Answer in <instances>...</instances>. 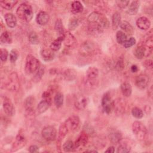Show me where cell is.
Returning a JSON list of instances; mask_svg holds the SVG:
<instances>
[{"label":"cell","mask_w":153,"mask_h":153,"mask_svg":"<svg viewBox=\"0 0 153 153\" xmlns=\"http://www.w3.org/2000/svg\"><path fill=\"white\" fill-rule=\"evenodd\" d=\"M16 14L21 20L25 22H29L32 20L33 16L32 7L26 2L22 3L16 10Z\"/></svg>","instance_id":"1"},{"label":"cell","mask_w":153,"mask_h":153,"mask_svg":"<svg viewBox=\"0 0 153 153\" xmlns=\"http://www.w3.org/2000/svg\"><path fill=\"white\" fill-rule=\"evenodd\" d=\"M87 21L89 24L97 25L102 29L108 28L109 25L108 19L98 11H93L90 13L87 17Z\"/></svg>","instance_id":"2"},{"label":"cell","mask_w":153,"mask_h":153,"mask_svg":"<svg viewBox=\"0 0 153 153\" xmlns=\"http://www.w3.org/2000/svg\"><path fill=\"white\" fill-rule=\"evenodd\" d=\"M99 70L94 66L89 67L86 72V80L85 84L90 88H95L98 84Z\"/></svg>","instance_id":"3"},{"label":"cell","mask_w":153,"mask_h":153,"mask_svg":"<svg viewBox=\"0 0 153 153\" xmlns=\"http://www.w3.org/2000/svg\"><path fill=\"white\" fill-rule=\"evenodd\" d=\"M40 68L39 60L32 54H28L26 59L25 71L27 74H30L36 72Z\"/></svg>","instance_id":"4"},{"label":"cell","mask_w":153,"mask_h":153,"mask_svg":"<svg viewBox=\"0 0 153 153\" xmlns=\"http://www.w3.org/2000/svg\"><path fill=\"white\" fill-rule=\"evenodd\" d=\"M132 131L137 139L139 140H143L147 135V129L142 123L135 121L133 123Z\"/></svg>","instance_id":"5"},{"label":"cell","mask_w":153,"mask_h":153,"mask_svg":"<svg viewBox=\"0 0 153 153\" xmlns=\"http://www.w3.org/2000/svg\"><path fill=\"white\" fill-rule=\"evenodd\" d=\"M6 88L11 92L17 91L20 88V81L18 74L16 72H11L8 76Z\"/></svg>","instance_id":"6"},{"label":"cell","mask_w":153,"mask_h":153,"mask_svg":"<svg viewBox=\"0 0 153 153\" xmlns=\"http://www.w3.org/2000/svg\"><path fill=\"white\" fill-rule=\"evenodd\" d=\"M97 50L96 44L91 41H86L81 45L80 53L85 56H91L95 54Z\"/></svg>","instance_id":"7"},{"label":"cell","mask_w":153,"mask_h":153,"mask_svg":"<svg viewBox=\"0 0 153 153\" xmlns=\"http://www.w3.org/2000/svg\"><path fill=\"white\" fill-rule=\"evenodd\" d=\"M42 137L47 141H53L56 139L57 131L55 127L51 126L44 127L41 131Z\"/></svg>","instance_id":"8"},{"label":"cell","mask_w":153,"mask_h":153,"mask_svg":"<svg viewBox=\"0 0 153 153\" xmlns=\"http://www.w3.org/2000/svg\"><path fill=\"white\" fill-rule=\"evenodd\" d=\"M26 143V138L25 135L24 134L23 132H22V130H20L19 131V133L17 134L16 139L13 144L12 146V151L15 152L17 151L22 148H23Z\"/></svg>","instance_id":"9"},{"label":"cell","mask_w":153,"mask_h":153,"mask_svg":"<svg viewBox=\"0 0 153 153\" xmlns=\"http://www.w3.org/2000/svg\"><path fill=\"white\" fill-rule=\"evenodd\" d=\"M113 102L114 100L112 99L109 93H106L103 94L102 98L101 105L103 111L107 114H110L113 110Z\"/></svg>","instance_id":"10"},{"label":"cell","mask_w":153,"mask_h":153,"mask_svg":"<svg viewBox=\"0 0 153 153\" xmlns=\"http://www.w3.org/2000/svg\"><path fill=\"white\" fill-rule=\"evenodd\" d=\"M150 81V78L148 75L142 74L136 77L135 84L138 88L144 90L148 87Z\"/></svg>","instance_id":"11"},{"label":"cell","mask_w":153,"mask_h":153,"mask_svg":"<svg viewBox=\"0 0 153 153\" xmlns=\"http://www.w3.org/2000/svg\"><path fill=\"white\" fill-rule=\"evenodd\" d=\"M152 51L140 42L134 50V55L137 59H142L144 57L149 56L152 53Z\"/></svg>","instance_id":"12"},{"label":"cell","mask_w":153,"mask_h":153,"mask_svg":"<svg viewBox=\"0 0 153 153\" xmlns=\"http://www.w3.org/2000/svg\"><path fill=\"white\" fill-rule=\"evenodd\" d=\"M65 124L67 127L69 131L76 130L79 126L80 120L77 115H72L69 117L65 122Z\"/></svg>","instance_id":"13"},{"label":"cell","mask_w":153,"mask_h":153,"mask_svg":"<svg viewBox=\"0 0 153 153\" xmlns=\"http://www.w3.org/2000/svg\"><path fill=\"white\" fill-rule=\"evenodd\" d=\"M2 108L4 113L8 117H12L15 114V108L11 100L7 97H5L2 102Z\"/></svg>","instance_id":"14"},{"label":"cell","mask_w":153,"mask_h":153,"mask_svg":"<svg viewBox=\"0 0 153 153\" xmlns=\"http://www.w3.org/2000/svg\"><path fill=\"white\" fill-rule=\"evenodd\" d=\"M35 105V97L32 96L27 97L24 102V106L26 112V114L30 116L34 114V106Z\"/></svg>","instance_id":"15"},{"label":"cell","mask_w":153,"mask_h":153,"mask_svg":"<svg viewBox=\"0 0 153 153\" xmlns=\"http://www.w3.org/2000/svg\"><path fill=\"white\" fill-rule=\"evenodd\" d=\"M88 134L85 131H82L74 143V148L76 149H81V148H82L87 145V143H88Z\"/></svg>","instance_id":"16"},{"label":"cell","mask_w":153,"mask_h":153,"mask_svg":"<svg viewBox=\"0 0 153 153\" xmlns=\"http://www.w3.org/2000/svg\"><path fill=\"white\" fill-rule=\"evenodd\" d=\"M126 103L123 99L118 98L113 102V110L118 115H121L125 112Z\"/></svg>","instance_id":"17"},{"label":"cell","mask_w":153,"mask_h":153,"mask_svg":"<svg viewBox=\"0 0 153 153\" xmlns=\"http://www.w3.org/2000/svg\"><path fill=\"white\" fill-rule=\"evenodd\" d=\"M151 23L149 19L145 16L139 17L136 22L137 27L142 30H148L151 27Z\"/></svg>","instance_id":"18"},{"label":"cell","mask_w":153,"mask_h":153,"mask_svg":"<svg viewBox=\"0 0 153 153\" xmlns=\"http://www.w3.org/2000/svg\"><path fill=\"white\" fill-rule=\"evenodd\" d=\"M63 43L64 45L68 48H72L74 47L76 43V40L74 36L69 31L65 32L63 38Z\"/></svg>","instance_id":"19"},{"label":"cell","mask_w":153,"mask_h":153,"mask_svg":"<svg viewBox=\"0 0 153 153\" xmlns=\"http://www.w3.org/2000/svg\"><path fill=\"white\" fill-rule=\"evenodd\" d=\"M89 102V99L87 96H81L78 97L74 103L75 108L78 110H82L85 109L88 105Z\"/></svg>","instance_id":"20"},{"label":"cell","mask_w":153,"mask_h":153,"mask_svg":"<svg viewBox=\"0 0 153 153\" xmlns=\"http://www.w3.org/2000/svg\"><path fill=\"white\" fill-rule=\"evenodd\" d=\"M50 16L45 11H39L36 17V22L40 26H44L48 23Z\"/></svg>","instance_id":"21"},{"label":"cell","mask_w":153,"mask_h":153,"mask_svg":"<svg viewBox=\"0 0 153 153\" xmlns=\"http://www.w3.org/2000/svg\"><path fill=\"white\" fill-rule=\"evenodd\" d=\"M108 137L112 143L117 144L121 140L123 136L120 131L117 130H112L109 133Z\"/></svg>","instance_id":"22"},{"label":"cell","mask_w":153,"mask_h":153,"mask_svg":"<svg viewBox=\"0 0 153 153\" xmlns=\"http://www.w3.org/2000/svg\"><path fill=\"white\" fill-rule=\"evenodd\" d=\"M41 56L42 59L45 62H50L54 59L55 54L54 51L50 48H44L41 51Z\"/></svg>","instance_id":"23"},{"label":"cell","mask_w":153,"mask_h":153,"mask_svg":"<svg viewBox=\"0 0 153 153\" xmlns=\"http://www.w3.org/2000/svg\"><path fill=\"white\" fill-rule=\"evenodd\" d=\"M4 19L8 27L14 28L17 25V18L12 13H7L4 15Z\"/></svg>","instance_id":"24"},{"label":"cell","mask_w":153,"mask_h":153,"mask_svg":"<svg viewBox=\"0 0 153 153\" xmlns=\"http://www.w3.org/2000/svg\"><path fill=\"white\" fill-rule=\"evenodd\" d=\"M140 7V2L139 1H133L128 5L127 13L131 16L136 15Z\"/></svg>","instance_id":"25"},{"label":"cell","mask_w":153,"mask_h":153,"mask_svg":"<svg viewBox=\"0 0 153 153\" xmlns=\"http://www.w3.org/2000/svg\"><path fill=\"white\" fill-rule=\"evenodd\" d=\"M120 90L124 97H128L132 93V87L131 84L128 82H124L120 85Z\"/></svg>","instance_id":"26"},{"label":"cell","mask_w":153,"mask_h":153,"mask_svg":"<svg viewBox=\"0 0 153 153\" xmlns=\"http://www.w3.org/2000/svg\"><path fill=\"white\" fill-rule=\"evenodd\" d=\"M77 72L74 69L69 68L63 72L64 79L67 81H72L76 78Z\"/></svg>","instance_id":"27"},{"label":"cell","mask_w":153,"mask_h":153,"mask_svg":"<svg viewBox=\"0 0 153 153\" xmlns=\"http://www.w3.org/2000/svg\"><path fill=\"white\" fill-rule=\"evenodd\" d=\"M64 36H58L57 39H54L50 44V48L53 51H59L62 46V42L63 41Z\"/></svg>","instance_id":"28"},{"label":"cell","mask_w":153,"mask_h":153,"mask_svg":"<svg viewBox=\"0 0 153 153\" xmlns=\"http://www.w3.org/2000/svg\"><path fill=\"white\" fill-rule=\"evenodd\" d=\"M71 10L74 14H79L82 12L84 7L80 1H73L71 5Z\"/></svg>","instance_id":"29"},{"label":"cell","mask_w":153,"mask_h":153,"mask_svg":"<svg viewBox=\"0 0 153 153\" xmlns=\"http://www.w3.org/2000/svg\"><path fill=\"white\" fill-rule=\"evenodd\" d=\"M51 102L42 99L38 105L37 106V110L39 114H42L45 112L50 107L51 105Z\"/></svg>","instance_id":"30"},{"label":"cell","mask_w":153,"mask_h":153,"mask_svg":"<svg viewBox=\"0 0 153 153\" xmlns=\"http://www.w3.org/2000/svg\"><path fill=\"white\" fill-rule=\"evenodd\" d=\"M121 22V16L120 13L115 12L112 16V26L114 30H116Z\"/></svg>","instance_id":"31"},{"label":"cell","mask_w":153,"mask_h":153,"mask_svg":"<svg viewBox=\"0 0 153 153\" xmlns=\"http://www.w3.org/2000/svg\"><path fill=\"white\" fill-rule=\"evenodd\" d=\"M54 29L59 36H64L65 30L63 25V23L61 19H58L56 20L54 25Z\"/></svg>","instance_id":"32"},{"label":"cell","mask_w":153,"mask_h":153,"mask_svg":"<svg viewBox=\"0 0 153 153\" xmlns=\"http://www.w3.org/2000/svg\"><path fill=\"white\" fill-rule=\"evenodd\" d=\"M0 42L4 44H10L12 42V36L8 31L3 32L0 36Z\"/></svg>","instance_id":"33"},{"label":"cell","mask_w":153,"mask_h":153,"mask_svg":"<svg viewBox=\"0 0 153 153\" xmlns=\"http://www.w3.org/2000/svg\"><path fill=\"white\" fill-rule=\"evenodd\" d=\"M119 26L123 30H124L128 34H133L134 32V29L133 26L130 25L129 22L127 21H121Z\"/></svg>","instance_id":"34"},{"label":"cell","mask_w":153,"mask_h":153,"mask_svg":"<svg viewBox=\"0 0 153 153\" xmlns=\"http://www.w3.org/2000/svg\"><path fill=\"white\" fill-rule=\"evenodd\" d=\"M17 3V1L14 0H4L0 2L1 6L7 10H10L12 9L14 6Z\"/></svg>","instance_id":"35"},{"label":"cell","mask_w":153,"mask_h":153,"mask_svg":"<svg viewBox=\"0 0 153 153\" xmlns=\"http://www.w3.org/2000/svg\"><path fill=\"white\" fill-rule=\"evenodd\" d=\"M64 101V96L60 92H57L54 97V103L55 106L59 108L62 106Z\"/></svg>","instance_id":"36"},{"label":"cell","mask_w":153,"mask_h":153,"mask_svg":"<svg viewBox=\"0 0 153 153\" xmlns=\"http://www.w3.org/2000/svg\"><path fill=\"white\" fill-rule=\"evenodd\" d=\"M69 132V130L65 124V123H62L60 124L59 129V140L61 142V140L66 136L67 133Z\"/></svg>","instance_id":"37"},{"label":"cell","mask_w":153,"mask_h":153,"mask_svg":"<svg viewBox=\"0 0 153 153\" xmlns=\"http://www.w3.org/2000/svg\"><path fill=\"white\" fill-rule=\"evenodd\" d=\"M127 39V35L121 30L117 31L116 33V40L119 44L123 45Z\"/></svg>","instance_id":"38"},{"label":"cell","mask_w":153,"mask_h":153,"mask_svg":"<svg viewBox=\"0 0 153 153\" xmlns=\"http://www.w3.org/2000/svg\"><path fill=\"white\" fill-rule=\"evenodd\" d=\"M28 41L30 42V44L32 45L38 44L39 42L38 35L34 31L30 32L28 35Z\"/></svg>","instance_id":"39"},{"label":"cell","mask_w":153,"mask_h":153,"mask_svg":"<svg viewBox=\"0 0 153 153\" xmlns=\"http://www.w3.org/2000/svg\"><path fill=\"white\" fill-rule=\"evenodd\" d=\"M62 148L65 152H68L73 151L74 148V143L71 140H66L63 145Z\"/></svg>","instance_id":"40"},{"label":"cell","mask_w":153,"mask_h":153,"mask_svg":"<svg viewBox=\"0 0 153 153\" xmlns=\"http://www.w3.org/2000/svg\"><path fill=\"white\" fill-rule=\"evenodd\" d=\"M131 114L134 118L137 119H140L143 117V111L138 107H134L132 108Z\"/></svg>","instance_id":"41"},{"label":"cell","mask_w":153,"mask_h":153,"mask_svg":"<svg viewBox=\"0 0 153 153\" xmlns=\"http://www.w3.org/2000/svg\"><path fill=\"white\" fill-rule=\"evenodd\" d=\"M131 151V147L127 143H121L117 149V152L118 153H127L130 152Z\"/></svg>","instance_id":"42"},{"label":"cell","mask_w":153,"mask_h":153,"mask_svg":"<svg viewBox=\"0 0 153 153\" xmlns=\"http://www.w3.org/2000/svg\"><path fill=\"white\" fill-rule=\"evenodd\" d=\"M79 21L76 17H72L70 19L68 23V28L70 30L75 29L79 25Z\"/></svg>","instance_id":"43"},{"label":"cell","mask_w":153,"mask_h":153,"mask_svg":"<svg viewBox=\"0 0 153 153\" xmlns=\"http://www.w3.org/2000/svg\"><path fill=\"white\" fill-rule=\"evenodd\" d=\"M44 72H45L44 68H39L36 71V73L35 74V75L32 78V80L33 81V82H39L42 79V77L44 74Z\"/></svg>","instance_id":"44"},{"label":"cell","mask_w":153,"mask_h":153,"mask_svg":"<svg viewBox=\"0 0 153 153\" xmlns=\"http://www.w3.org/2000/svg\"><path fill=\"white\" fill-rule=\"evenodd\" d=\"M19 57V52L16 49H13L10 53V60L12 63H15Z\"/></svg>","instance_id":"45"},{"label":"cell","mask_w":153,"mask_h":153,"mask_svg":"<svg viewBox=\"0 0 153 153\" xmlns=\"http://www.w3.org/2000/svg\"><path fill=\"white\" fill-rule=\"evenodd\" d=\"M136 43V39L134 37H130L129 39H127L126 40V41L124 43L123 46L126 48H128L133 46Z\"/></svg>","instance_id":"46"},{"label":"cell","mask_w":153,"mask_h":153,"mask_svg":"<svg viewBox=\"0 0 153 153\" xmlns=\"http://www.w3.org/2000/svg\"><path fill=\"white\" fill-rule=\"evenodd\" d=\"M8 57V52L5 48H1L0 50V59L2 62H6Z\"/></svg>","instance_id":"47"},{"label":"cell","mask_w":153,"mask_h":153,"mask_svg":"<svg viewBox=\"0 0 153 153\" xmlns=\"http://www.w3.org/2000/svg\"><path fill=\"white\" fill-rule=\"evenodd\" d=\"M143 66L148 70H152L153 68V62L151 59L145 60L143 62Z\"/></svg>","instance_id":"48"},{"label":"cell","mask_w":153,"mask_h":153,"mask_svg":"<svg viewBox=\"0 0 153 153\" xmlns=\"http://www.w3.org/2000/svg\"><path fill=\"white\" fill-rule=\"evenodd\" d=\"M117 4V5L119 8L121 9L126 8L129 5L130 1H118L116 2Z\"/></svg>","instance_id":"49"},{"label":"cell","mask_w":153,"mask_h":153,"mask_svg":"<svg viewBox=\"0 0 153 153\" xmlns=\"http://www.w3.org/2000/svg\"><path fill=\"white\" fill-rule=\"evenodd\" d=\"M29 151L30 153H35L39 152V147L35 145H32L29 148Z\"/></svg>","instance_id":"50"},{"label":"cell","mask_w":153,"mask_h":153,"mask_svg":"<svg viewBox=\"0 0 153 153\" xmlns=\"http://www.w3.org/2000/svg\"><path fill=\"white\" fill-rule=\"evenodd\" d=\"M115 68H117V70H121L124 68V62L123 60H119L117 63H116V66Z\"/></svg>","instance_id":"51"},{"label":"cell","mask_w":153,"mask_h":153,"mask_svg":"<svg viewBox=\"0 0 153 153\" xmlns=\"http://www.w3.org/2000/svg\"><path fill=\"white\" fill-rule=\"evenodd\" d=\"M130 69H131V71L132 72H136L138 71V67L136 65H133L131 66Z\"/></svg>","instance_id":"52"},{"label":"cell","mask_w":153,"mask_h":153,"mask_svg":"<svg viewBox=\"0 0 153 153\" xmlns=\"http://www.w3.org/2000/svg\"><path fill=\"white\" fill-rule=\"evenodd\" d=\"M105 152H109V153H113L115 152V148L114 146H109L107 148V149Z\"/></svg>","instance_id":"53"},{"label":"cell","mask_w":153,"mask_h":153,"mask_svg":"<svg viewBox=\"0 0 153 153\" xmlns=\"http://www.w3.org/2000/svg\"><path fill=\"white\" fill-rule=\"evenodd\" d=\"M86 152H97V151L96 150H88V151H86Z\"/></svg>","instance_id":"54"}]
</instances>
